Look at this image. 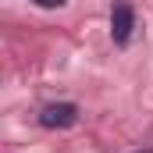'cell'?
<instances>
[{"mask_svg":"<svg viewBox=\"0 0 153 153\" xmlns=\"http://www.w3.org/2000/svg\"><path fill=\"white\" fill-rule=\"evenodd\" d=\"M132 29H135V11H132L128 0H117L114 11H111V39L117 46H125L132 39Z\"/></svg>","mask_w":153,"mask_h":153,"instance_id":"6da1fadb","label":"cell"},{"mask_svg":"<svg viewBox=\"0 0 153 153\" xmlns=\"http://www.w3.org/2000/svg\"><path fill=\"white\" fill-rule=\"evenodd\" d=\"M39 125L43 128H71V125H78V107L75 103H46L39 111Z\"/></svg>","mask_w":153,"mask_h":153,"instance_id":"7a4b0ae2","label":"cell"},{"mask_svg":"<svg viewBox=\"0 0 153 153\" xmlns=\"http://www.w3.org/2000/svg\"><path fill=\"white\" fill-rule=\"evenodd\" d=\"M32 4H39V7H64L68 0H32Z\"/></svg>","mask_w":153,"mask_h":153,"instance_id":"3957f363","label":"cell"},{"mask_svg":"<svg viewBox=\"0 0 153 153\" xmlns=\"http://www.w3.org/2000/svg\"><path fill=\"white\" fill-rule=\"evenodd\" d=\"M139 153H153V150H139Z\"/></svg>","mask_w":153,"mask_h":153,"instance_id":"277c9868","label":"cell"}]
</instances>
